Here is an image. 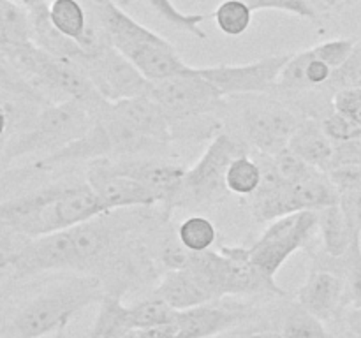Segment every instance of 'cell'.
Masks as SVG:
<instances>
[{
    "instance_id": "obj_32",
    "label": "cell",
    "mask_w": 361,
    "mask_h": 338,
    "mask_svg": "<svg viewBox=\"0 0 361 338\" xmlns=\"http://www.w3.org/2000/svg\"><path fill=\"white\" fill-rule=\"evenodd\" d=\"M356 46H358V42H356L355 39L341 37L319 42L317 46H314V51H316V55L319 56L323 62H326L331 69H337V67H341L342 63L353 55Z\"/></svg>"
},
{
    "instance_id": "obj_21",
    "label": "cell",
    "mask_w": 361,
    "mask_h": 338,
    "mask_svg": "<svg viewBox=\"0 0 361 338\" xmlns=\"http://www.w3.org/2000/svg\"><path fill=\"white\" fill-rule=\"evenodd\" d=\"M316 266L337 271L345 282V303L351 308H361V234H356L348 252L330 257L323 252Z\"/></svg>"
},
{
    "instance_id": "obj_30",
    "label": "cell",
    "mask_w": 361,
    "mask_h": 338,
    "mask_svg": "<svg viewBox=\"0 0 361 338\" xmlns=\"http://www.w3.org/2000/svg\"><path fill=\"white\" fill-rule=\"evenodd\" d=\"M349 88H361V44L356 46L353 55L341 67L334 69L324 92L334 99L337 92Z\"/></svg>"
},
{
    "instance_id": "obj_23",
    "label": "cell",
    "mask_w": 361,
    "mask_h": 338,
    "mask_svg": "<svg viewBox=\"0 0 361 338\" xmlns=\"http://www.w3.org/2000/svg\"><path fill=\"white\" fill-rule=\"evenodd\" d=\"M48 16L53 27L80 44L90 23V13L80 0H49Z\"/></svg>"
},
{
    "instance_id": "obj_33",
    "label": "cell",
    "mask_w": 361,
    "mask_h": 338,
    "mask_svg": "<svg viewBox=\"0 0 361 338\" xmlns=\"http://www.w3.org/2000/svg\"><path fill=\"white\" fill-rule=\"evenodd\" d=\"M274 161L279 173H281L282 180H284L286 183H289V185L302 182L305 176H309L310 173L316 169L312 168V165L307 164L305 161H302L298 155L293 154L289 148H284V150H281L279 154H275Z\"/></svg>"
},
{
    "instance_id": "obj_35",
    "label": "cell",
    "mask_w": 361,
    "mask_h": 338,
    "mask_svg": "<svg viewBox=\"0 0 361 338\" xmlns=\"http://www.w3.org/2000/svg\"><path fill=\"white\" fill-rule=\"evenodd\" d=\"M328 175L338 194L345 192V190L361 189V165L358 164L335 165L328 171Z\"/></svg>"
},
{
    "instance_id": "obj_8",
    "label": "cell",
    "mask_w": 361,
    "mask_h": 338,
    "mask_svg": "<svg viewBox=\"0 0 361 338\" xmlns=\"http://www.w3.org/2000/svg\"><path fill=\"white\" fill-rule=\"evenodd\" d=\"M147 97L161 109L169 123L197 118L204 115H217L224 106L221 92L201 76L194 67L192 73L150 81Z\"/></svg>"
},
{
    "instance_id": "obj_5",
    "label": "cell",
    "mask_w": 361,
    "mask_h": 338,
    "mask_svg": "<svg viewBox=\"0 0 361 338\" xmlns=\"http://www.w3.org/2000/svg\"><path fill=\"white\" fill-rule=\"evenodd\" d=\"M95 122V113L80 101H59L35 116L34 123L14 139L7 141L6 155L9 158L23 155L53 154L83 136Z\"/></svg>"
},
{
    "instance_id": "obj_14",
    "label": "cell",
    "mask_w": 361,
    "mask_h": 338,
    "mask_svg": "<svg viewBox=\"0 0 361 338\" xmlns=\"http://www.w3.org/2000/svg\"><path fill=\"white\" fill-rule=\"evenodd\" d=\"M108 161L115 171L130 176L141 185L147 187L148 190H152L168 213L175 208V201L178 197L187 168L175 164V162L164 161L161 157H154V155L108 158Z\"/></svg>"
},
{
    "instance_id": "obj_1",
    "label": "cell",
    "mask_w": 361,
    "mask_h": 338,
    "mask_svg": "<svg viewBox=\"0 0 361 338\" xmlns=\"http://www.w3.org/2000/svg\"><path fill=\"white\" fill-rule=\"evenodd\" d=\"M150 208L104 211L81 224L25 242L14 256L11 270L16 277L44 271H87L111 263L133 261L134 249L127 239L148 220Z\"/></svg>"
},
{
    "instance_id": "obj_40",
    "label": "cell",
    "mask_w": 361,
    "mask_h": 338,
    "mask_svg": "<svg viewBox=\"0 0 361 338\" xmlns=\"http://www.w3.org/2000/svg\"><path fill=\"white\" fill-rule=\"evenodd\" d=\"M215 338H281V334L274 331H238V333H222Z\"/></svg>"
},
{
    "instance_id": "obj_6",
    "label": "cell",
    "mask_w": 361,
    "mask_h": 338,
    "mask_svg": "<svg viewBox=\"0 0 361 338\" xmlns=\"http://www.w3.org/2000/svg\"><path fill=\"white\" fill-rule=\"evenodd\" d=\"M243 154H249L245 141L224 130L219 132L210 139L200 161L187 168L175 206H201L221 199L228 192L226 173L229 164Z\"/></svg>"
},
{
    "instance_id": "obj_12",
    "label": "cell",
    "mask_w": 361,
    "mask_h": 338,
    "mask_svg": "<svg viewBox=\"0 0 361 338\" xmlns=\"http://www.w3.org/2000/svg\"><path fill=\"white\" fill-rule=\"evenodd\" d=\"M78 63L108 102L147 97L150 81L113 46L83 56Z\"/></svg>"
},
{
    "instance_id": "obj_28",
    "label": "cell",
    "mask_w": 361,
    "mask_h": 338,
    "mask_svg": "<svg viewBox=\"0 0 361 338\" xmlns=\"http://www.w3.org/2000/svg\"><path fill=\"white\" fill-rule=\"evenodd\" d=\"M176 238L189 252H207L217 242V229L210 218L190 215L176 227Z\"/></svg>"
},
{
    "instance_id": "obj_2",
    "label": "cell",
    "mask_w": 361,
    "mask_h": 338,
    "mask_svg": "<svg viewBox=\"0 0 361 338\" xmlns=\"http://www.w3.org/2000/svg\"><path fill=\"white\" fill-rule=\"evenodd\" d=\"M173 141L169 122L148 97L108 102L87 132L67 146L35 161L37 169L155 155Z\"/></svg>"
},
{
    "instance_id": "obj_10",
    "label": "cell",
    "mask_w": 361,
    "mask_h": 338,
    "mask_svg": "<svg viewBox=\"0 0 361 338\" xmlns=\"http://www.w3.org/2000/svg\"><path fill=\"white\" fill-rule=\"evenodd\" d=\"M243 141L254 151L275 155L288 148L289 139L302 120L291 108L275 99L247 102L240 115Z\"/></svg>"
},
{
    "instance_id": "obj_16",
    "label": "cell",
    "mask_w": 361,
    "mask_h": 338,
    "mask_svg": "<svg viewBox=\"0 0 361 338\" xmlns=\"http://www.w3.org/2000/svg\"><path fill=\"white\" fill-rule=\"evenodd\" d=\"M122 53L148 81H161L166 77L192 73L194 67L183 62L178 49L162 35H154L145 41L133 42L116 49Z\"/></svg>"
},
{
    "instance_id": "obj_20",
    "label": "cell",
    "mask_w": 361,
    "mask_h": 338,
    "mask_svg": "<svg viewBox=\"0 0 361 338\" xmlns=\"http://www.w3.org/2000/svg\"><path fill=\"white\" fill-rule=\"evenodd\" d=\"M317 229L323 239V252L330 257L344 256L355 236L361 234L353 231L338 203L317 210Z\"/></svg>"
},
{
    "instance_id": "obj_25",
    "label": "cell",
    "mask_w": 361,
    "mask_h": 338,
    "mask_svg": "<svg viewBox=\"0 0 361 338\" xmlns=\"http://www.w3.org/2000/svg\"><path fill=\"white\" fill-rule=\"evenodd\" d=\"M152 11H155L162 21L169 25L175 30L189 34L192 37L207 39V32H204L203 23L207 21V14L203 13H183L182 9L173 4V0H145Z\"/></svg>"
},
{
    "instance_id": "obj_19",
    "label": "cell",
    "mask_w": 361,
    "mask_h": 338,
    "mask_svg": "<svg viewBox=\"0 0 361 338\" xmlns=\"http://www.w3.org/2000/svg\"><path fill=\"white\" fill-rule=\"evenodd\" d=\"M154 296L161 298L175 310L194 308V306L215 301L207 285L189 268L166 271L157 287L154 289Z\"/></svg>"
},
{
    "instance_id": "obj_24",
    "label": "cell",
    "mask_w": 361,
    "mask_h": 338,
    "mask_svg": "<svg viewBox=\"0 0 361 338\" xmlns=\"http://www.w3.org/2000/svg\"><path fill=\"white\" fill-rule=\"evenodd\" d=\"M279 334L281 338H331L323 320L298 303L284 312Z\"/></svg>"
},
{
    "instance_id": "obj_34",
    "label": "cell",
    "mask_w": 361,
    "mask_h": 338,
    "mask_svg": "<svg viewBox=\"0 0 361 338\" xmlns=\"http://www.w3.org/2000/svg\"><path fill=\"white\" fill-rule=\"evenodd\" d=\"M331 106H334L335 111L348 116L361 129V88H349V90L337 92L331 99Z\"/></svg>"
},
{
    "instance_id": "obj_27",
    "label": "cell",
    "mask_w": 361,
    "mask_h": 338,
    "mask_svg": "<svg viewBox=\"0 0 361 338\" xmlns=\"http://www.w3.org/2000/svg\"><path fill=\"white\" fill-rule=\"evenodd\" d=\"M261 183V165L256 157H250V154H243L236 157L229 164L226 173V187L228 192L235 196L250 197L256 194Z\"/></svg>"
},
{
    "instance_id": "obj_44",
    "label": "cell",
    "mask_w": 361,
    "mask_h": 338,
    "mask_svg": "<svg viewBox=\"0 0 361 338\" xmlns=\"http://www.w3.org/2000/svg\"><path fill=\"white\" fill-rule=\"evenodd\" d=\"M6 146H7V139H0V154L6 150Z\"/></svg>"
},
{
    "instance_id": "obj_3",
    "label": "cell",
    "mask_w": 361,
    "mask_h": 338,
    "mask_svg": "<svg viewBox=\"0 0 361 338\" xmlns=\"http://www.w3.org/2000/svg\"><path fill=\"white\" fill-rule=\"evenodd\" d=\"M102 203L87 182H62L0 203V224L23 238L49 234L102 213Z\"/></svg>"
},
{
    "instance_id": "obj_15",
    "label": "cell",
    "mask_w": 361,
    "mask_h": 338,
    "mask_svg": "<svg viewBox=\"0 0 361 338\" xmlns=\"http://www.w3.org/2000/svg\"><path fill=\"white\" fill-rule=\"evenodd\" d=\"M204 303L187 310H176L171 324L178 338H215L249 319L250 308L243 303Z\"/></svg>"
},
{
    "instance_id": "obj_13",
    "label": "cell",
    "mask_w": 361,
    "mask_h": 338,
    "mask_svg": "<svg viewBox=\"0 0 361 338\" xmlns=\"http://www.w3.org/2000/svg\"><path fill=\"white\" fill-rule=\"evenodd\" d=\"M85 182L92 187L106 211L126 208H154L161 204L152 190L130 176L115 171L108 158L92 161L87 168Z\"/></svg>"
},
{
    "instance_id": "obj_45",
    "label": "cell",
    "mask_w": 361,
    "mask_h": 338,
    "mask_svg": "<svg viewBox=\"0 0 361 338\" xmlns=\"http://www.w3.org/2000/svg\"><path fill=\"white\" fill-rule=\"evenodd\" d=\"M326 2H328V7H330V6H335L337 2H342V0H326Z\"/></svg>"
},
{
    "instance_id": "obj_36",
    "label": "cell",
    "mask_w": 361,
    "mask_h": 338,
    "mask_svg": "<svg viewBox=\"0 0 361 338\" xmlns=\"http://www.w3.org/2000/svg\"><path fill=\"white\" fill-rule=\"evenodd\" d=\"M338 206L355 232H361V189L338 194Z\"/></svg>"
},
{
    "instance_id": "obj_4",
    "label": "cell",
    "mask_w": 361,
    "mask_h": 338,
    "mask_svg": "<svg viewBox=\"0 0 361 338\" xmlns=\"http://www.w3.org/2000/svg\"><path fill=\"white\" fill-rule=\"evenodd\" d=\"M104 285L95 275H73L42 289L16 312L9 338H46L63 331L88 306L101 303Z\"/></svg>"
},
{
    "instance_id": "obj_22",
    "label": "cell",
    "mask_w": 361,
    "mask_h": 338,
    "mask_svg": "<svg viewBox=\"0 0 361 338\" xmlns=\"http://www.w3.org/2000/svg\"><path fill=\"white\" fill-rule=\"evenodd\" d=\"M126 306L118 294H106L99 303L88 338H133L136 330H130L127 323Z\"/></svg>"
},
{
    "instance_id": "obj_29",
    "label": "cell",
    "mask_w": 361,
    "mask_h": 338,
    "mask_svg": "<svg viewBox=\"0 0 361 338\" xmlns=\"http://www.w3.org/2000/svg\"><path fill=\"white\" fill-rule=\"evenodd\" d=\"M254 9L243 0H222L214 11V21L228 37H240L252 25Z\"/></svg>"
},
{
    "instance_id": "obj_38",
    "label": "cell",
    "mask_w": 361,
    "mask_h": 338,
    "mask_svg": "<svg viewBox=\"0 0 361 338\" xmlns=\"http://www.w3.org/2000/svg\"><path fill=\"white\" fill-rule=\"evenodd\" d=\"M25 242H27V238L16 234L14 231L7 229L6 225L0 224V257H7L13 263L14 256L25 245Z\"/></svg>"
},
{
    "instance_id": "obj_17",
    "label": "cell",
    "mask_w": 361,
    "mask_h": 338,
    "mask_svg": "<svg viewBox=\"0 0 361 338\" xmlns=\"http://www.w3.org/2000/svg\"><path fill=\"white\" fill-rule=\"evenodd\" d=\"M296 303L323 323L337 319L348 306L344 278L330 268H312L296 291Z\"/></svg>"
},
{
    "instance_id": "obj_9",
    "label": "cell",
    "mask_w": 361,
    "mask_h": 338,
    "mask_svg": "<svg viewBox=\"0 0 361 338\" xmlns=\"http://www.w3.org/2000/svg\"><path fill=\"white\" fill-rule=\"evenodd\" d=\"M317 231V211L305 210L270 222L263 234L247 246L249 259L257 270L275 278L286 261L302 250Z\"/></svg>"
},
{
    "instance_id": "obj_37",
    "label": "cell",
    "mask_w": 361,
    "mask_h": 338,
    "mask_svg": "<svg viewBox=\"0 0 361 338\" xmlns=\"http://www.w3.org/2000/svg\"><path fill=\"white\" fill-rule=\"evenodd\" d=\"M342 164H358L361 165V137H356L353 141H345V143H338L335 148V165Z\"/></svg>"
},
{
    "instance_id": "obj_46",
    "label": "cell",
    "mask_w": 361,
    "mask_h": 338,
    "mask_svg": "<svg viewBox=\"0 0 361 338\" xmlns=\"http://www.w3.org/2000/svg\"><path fill=\"white\" fill-rule=\"evenodd\" d=\"M0 280H2V278H0Z\"/></svg>"
},
{
    "instance_id": "obj_31",
    "label": "cell",
    "mask_w": 361,
    "mask_h": 338,
    "mask_svg": "<svg viewBox=\"0 0 361 338\" xmlns=\"http://www.w3.org/2000/svg\"><path fill=\"white\" fill-rule=\"evenodd\" d=\"M321 123H323L324 132L330 136V139L334 141L335 144L338 143H345V141H353L356 137H361V129L356 125L355 122L344 116L342 113L335 111L331 108L330 113L321 118Z\"/></svg>"
},
{
    "instance_id": "obj_18",
    "label": "cell",
    "mask_w": 361,
    "mask_h": 338,
    "mask_svg": "<svg viewBox=\"0 0 361 338\" xmlns=\"http://www.w3.org/2000/svg\"><path fill=\"white\" fill-rule=\"evenodd\" d=\"M288 148L312 168L321 171H330L334 168L337 144L324 132L319 118H303L293 132Z\"/></svg>"
},
{
    "instance_id": "obj_39",
    "label": "cell",
    "mask_w": 361,
    "mask_h": 338,
    "mask_svg": "<svg viewBox=\"0 0 361 338\" xmlns=\"http://www.w3.org/2000/svg\"><path fill=\"white\" fill-rule=\"evenodd\" d=\"M345 327L351 338H361V308H351L345 313Z\"/></svg>"
},
{
    "instance_id": "obj_42",
    "label": "cell",
    "mask_w": 361,
    "mask_h": 338,
    "mask_svg": "<svg viewBox=\"0 0 361 338\" xmlns=\"http://www.w3.org/2000/svg\"><path fill=\"white\" fill-rule=\"evenodd\" d=\"M13 2L20 4V6L25 7V9H32V7L42 6V4H48L49 0H13Z\"/></svg>"
},
{
    "instance_id": "obj_7",
    "label": "cell",
    "mask_w": 361,
    "mask_h": 338,
    "mask_svg": "<svg viewBox=\"0 0 361 338\" xmlns=\"http://www.w3.org/2000/svg\"><path fill=\"white\" fill-rule=\"evenodd\" d=\"M13 53L42 87L59 95L60 101H80L87 104L95 115L108 104L76 60L49 55L44 49L37 48L34 42L18 46Z\"/></svg>"
},
{
    "instance_id": "obj_11",
    "label": "cell",
    "mask_w": 361,
    "mask_h": 338,
    "mask_svg": "<svg viewBox=\"0 0 361 338\" xmlns=\"http://www.w3.org/2000/svg\"><path fill=\"white\" fill-rule=\"evenodd\" d=\"M289 56L291 53H282L263 56L249 63H221L196 67V70L221 92L222 97L274 94Z\"/></svg>"
},
{
    "instance_id": "obj_26",
    "label": "cell",
    "mask_w": 361,
    "mask_h": 338,
    "mask_svg": "<svg viewBox=\"0 0 361 338\" xmlns=\"http://www.w3.org/2000/svg\"><path fill=\"white\" fill-rule=\"evenodd\" d=\"M175 313V308H171L168 303L154 294L134 303V305L126 306L127 323H129L130 330H147V327L162 326V324L171 323Z\"/></svg>"
},
{
    "instance_id": "obj_43",
    "label": "cell",
    "mask_w": 361,
    "mask_h": 338,
    "mask_svg": "<svg viewBox=\"0 0 361 338\" xmlns=\"http://www.w3.org/2000/svg\"><path fill=\"white\" fill-rule=\"evenodd\" d=\"M46 338H66V330L59 331V333H55V334H49V337H46Z\"/></svg>"
},
{
    "instance_id": "obj_41",
    "label": "cell",
    "mask_w": 361,
    "mask_h": 338,
    "mask_svg": "<svg viewBox=\"0 0 361 338\" xmlns=\"http://www.w3.org/2000/svg\"><path fill=\"white\" fill-rule=\"evenodd\" d=\"M7 125H9V118H7V113L0 108V139H7Z\"/></svg>"
}]
</instances>
